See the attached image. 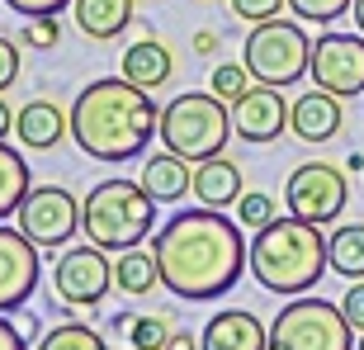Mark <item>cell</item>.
Here are the masks:
<instances>
[{
	"label": "cell",
	"mask_w": 364,
	"mask_h": 350,
	"mask_svg": "<svg viewBox=\"0 0 364 350\" xmlns=\"http://www.w3.org/2000/svg\"><path fill=\"white\" fill-rule=\"evenodd\" d=\"M151 256L161 284L185 303H213L232 294L246 270L242 223L223 218V208H180L151 232Z\"/></svg>",
	"instance_id": "cell-1"
},
{
	"label": "cell",
	"mask_w": 364,
	"mask_h": 350,
	"mask_svg": "<svg viewBox=\"0 0 364 350\" xmlns=\"http://www.w3.org/2000/svg\"><path fill=\"white\" fill-rule=\"evenodd\" d=\"M161 109L128 76H100L71 100V142L95 161H133L156 137Z\"/></svg>",
	"instance_id": "cell-2"
},
{
	"label": "cell",
	"mask_w": 364,
	"mask_h": 350,
	"mask_svg": "<svg viewBox=\"0 0 364 350\" xmlns=\"http://www.w3.org/2000/svg\"><path fill=\"white\" fill-rule=\"evenodd\" d=\"M251 275H256L260 289L284 298L312 294L317 280L326 275V232L317 223H303V218H274L270 228L251 232Z\"/></svg>",
	"instance_id": "cell-3"
},
{
	"label": "cell",
	"mask_w": 364,
	"mask_h": 350,
	"mask_svg": "<svg viewBox=\"0 0 364 350\" xmlns=\"http://www.w3.org/2000/svg\"><path fill=\"white\" fill-rule=\"evenodd\" d=\"M81 232L100 251H133L156 232V199L142 180H100L81 199Z\"/></svg>",
	"instance_id": "cell-4"
},
{
	"label": "cell",
	"mask_w": 364,
	"mask_h": 350,
	"mask_svg": "<svg viewBox=\"0 0 364 350\" xmlns=\"http://www.w3.org/2000/svg\"><path fill=\"white\" fill-rule=\"evenodd\" d=\"M156 137H161L166 152H176V157L199 166L208 157H223V147L232 137V109L213 90H185L161 109Z\"/></svg>",
	"instance_id": "cell-5"
},
{
	"label": "cell",
	"mask_w": 364,
	"mask_h": 350,
	"mask_svg": "<svg viewBox=\"0 0 364 350\" xmlns=\"http://www.w3.org/2000/svg\"><path fill=\"white\" fill-rule=\"evenodd\" d=\"M242 62L251 71V81L256 85H294L308 76L312 67V38L294 19H270V24H251V38L242 43Z\"/></svg>",
	"instance_id": "cell-6"
},
{
	"label": "cell",
	"mask_w": 364,
	"mask_h": 350,
	"mask_svg": "<svg viewBox=\"0 0 364 350\" xmlns=\"http://www.w3.org/2000/svg\"><path fill=\"white\" fill-rule=\"evenodd\" d=\"M270 350H355V327L346 322L341 303L298 294L274 312Z\"/></svg>",
	"instance_id": "cell-7"
},
{
	"label": "cell",
	"mask_w": 364,
	"mask_h": 350,
	"mask_svg": "<svg viewBox=\"0 0 364 350\" xmlns=\"http://www.w3.org/2000/svg\"><path fill=\"white\" fill-rule=\"evenodd\" d=\"M14 228L38 251H62L81 232V203L62 185H33L19 203V213H14Z\"/></svg>",
	"instance_id": "cell-8"
},
{
	"label": "cell",
	"mask_w": 364,
	"mask_h": 350,
	"mask_svg": "<svg viewBox=\"0 0 364 350\" xmlns=\"http://www.w3.org/2000/svg\"><path fill=\"white\" fill-rule=\"evenodd\" d=\"M284 199H289V213L303 218V223H336L346 213V199H350V185H346V171L331 161H303L298 171H289V185H284Z\"/></svg>",
	"instance_id": "cell-9"
},
{
	"label": "cell",
	"mask_w": 364,
	"mask_h": 350,
	"mask_svg": "<svg viewBox=\"0 0 364 350\" xmlns=\"http://www.w3.org/2000/svg\"><path fill=\"white\" fill-rule=\"evenodd\" d=\"M308 76L317 81V90H331L341 100L364 95V33H322V38H312Z\"/></svg>",
	"instance_id": "cell-10"
},
{
	"label": "cell",
	"mask_w": 364,
	"mask_h": 350,
	"mask_svg": "<svg viewBox=\"0 0 364 350\" xmlns=\"http://www.w3.org/2000/svg\"><path fill=\"white\" fill-rule=\"evenodd\" d=\"M53 289L67 308H95L105 303V294L114 289V265L100 246H71V251H57L53 265Z\"/></svg>",
	"instance_id": "cell-11"
},
{
	"label": "cell",
	"mask_w": 364,
	"mask_h": 350,
	"mask_svg": "<svg viewBox=\"0 0 364 350\" xmlns=\"http://www.w3.org/2000/svg\"><path fill=\"white\" fill-rule=\"evenodd\" d=\"M38 280H43L38 246L28 242L19 228L0 223V312L24 308L28 298L38 294Z\"/></svg>",
	"instance_id": "cell-12"
},
{
	"label": "cell",
	"mask_w": 364,
	"mask_h": 350,
	"mask_svg": "<svg viewBox=\"0 0 364 350\" xmlns=\"http://www.w3.org/2000/svg\"><path fill=\"white\" fill-rule=\"evenodd\" d=\"M289 128V105L274 85H251V90L232 105V133L251 142V147H265L274 137H284Z\"/></svg>",
	"instance_id": "cell-13"
},
{
	"label": "cell",
	"mask_w": 364,
	"mask_h": 350,
	"mask_svg": "<svg viewBox=\"0 0 364 350\" xmlns=\"http://www.w3.org/2000/svg\"><path fill=\"white\" fill-rule=\"evenodd\" d=\"M203 350H270V327L251 308H223L199 332Z\"/></svg>",
	"instance_id": "cell-14"
},
{
	"label": "cell",
	"mask_w": 364,
	"mask_h": 350,
	"mask_svg": "<svg viewBox=\"0 0 364 350\" xmlns=\"http://www.w3.org/2000/svg\"><path fill=\"white\" fill-rule=\"evenodd\" d=\"M346 123V109H341V95L331 90H308L289 105V133L298 142H331Z\"/></svg>",
	"instance_id": "cell-15"
},
{
	"label": "cell",
	"mask_w": 364,
	"mask_h": 350,
	"mask_svg": "<svg viewBox=\"0 0 364 350\" xmlns=\"http://www.w3.org/2000/svg\"><path fill=\"white\" fill-rule=\"evenodd\" d=\"M67 133H71V109L53 105V100H28L24 109H14V137L28 152H53Z\"/></svg>",
	"instance_id": "cell-16"
},
{
	"label": "cell",
	"mask_w": 364,
	"mask_h": 350,
	"mask_svg": "<svg viewBox=\"0 0 364 350\" xmlns=\"http://www.w3.org/2000/svg\"><path fill=\"white\" fill-rule=\"evenodd\" d=\"M189 194L203 203V208H237V199L246 194L242 185V166L223 161V157H208V161L194 166V185Z\"/></svg>",
	"instance_id": "cell-17"
},
{
	"label": "cell",
	"mask_w": 364,
	"mask_h": 350,
	"mask_svg": "<svg viewBox=\"0 0 364 350\" xmlns=\"http://www.w3.org/2000/svg\"><path fill=\"white\" fill-rule=\"evenodd\" d=\"M76 14V28L95 43H114L133 28V14H137V0H76L71 5Z\"/></svg>",
	"instance_id": "cell-18"
},
{
	"label": "cell",
	"mask_w": 364,
	"mask_h": 350,
	"mask_svg": "<svg viewBox=\"0 0 364 350\" xmlns=\"http://www.w3.org/2000/svg\"><path fill=\"white\" fill-rule=\"evenodd\" d=\"M119 71H123L133 85H142V90H156V85H166L171 76H176V53H171L161 38L128 43V48H123Z\"/></svg>",
	"instance_id": "cell-19"
},
{
	"label": "cell",
	"mask_w": 364,
	"mask_h": 350,
	"mask_svg": "<svg viewBox=\"0 0 364 350\" xmlns=\"http://www.w3.org/2000/svg\"><path fill=\"white\" fill-rule=\"evenodd\" d=\"M189 185H194V161H185L176 152H161V157H147L142 161V189L156 203L189 199Z\"/></svg>",
	"instance_id": "cell-20"
},
{
	"label": "cell",
	"mask_w": 364,
	"mask_h": 350,
	"mask_svg": "<svg viewBox=\"0 0 364 350\" xmlns=\"http://www.w3.org/2000/svg\"><path fill=\"white\" fill-rule=\"evenodd\" d=\"M326 265L341 280H364V223H341L326 237Z\"/></svg>",
	"instance_id": "cell-21"
},
{
	"label": "cell",
	"mask_w": 364,
	"mask_h": 350,
	"mask_svg": "<svg viewBox=\"0 0 364 350\" xmlns=\"http://www.w3.org/2000/svg\"><path fill=\"white\" fill-rule=\"evenodd\" d=\"M156 284H161V270H156L151 251H142V246L119 251V260H114V289H123L128 298H147Z\"/></svg>",
	"instance_id": "cell-22"
},
{
	"label": "cell",
	"mask_w": 364,
	"mask_h": 350,
	"mask_svg": "<svg viewBox=\"0 0 364 350\" xmlns=\"http://www.w3.org/2000/svg\"><path fill=\"white\" fill-rule=\"evenodd\" d=\"M33 189V175H28L24 152H14L10 142H0V223L19 213L24 194Z\"/></svg>",
	"instance_id": "cell-23"
},
{
	"label": "cell",
	"mask_w": 364,
	"mask_h": 350,
	"mask_svg": "<svg viewBox=\"0 0 364 350\" xmlns=\"http://www.w3.org/2000/svg\"><path fill=\"white\" fill-rule=\"evenodd\" d=\"M38 350H109V346H105V336H100L95 327L62 322V327H53V332H43Z\"/></svg>",
	"instance_id": "cell-24"
},
{
	"label": "cell",
	"mask_w": 364,
	"mask_h": 350,
	"mask_svg": "<svg viewBox=\"0 0 364 350\" xmlns=\"http://www.w3.org/2000/svg\"><path fill=\"white\" fill-rule=\"evenodd\" d=\"M119 332H128L133 350H166V341H171V322L166 317H133V312H123Z\"/></svg>",
	"instance_id": "cell-25"
},
{
	"label": "cell",
	"mask_w": 364,
	"mask_h": 350,
	"mask_svg": "<svg viewBox=\"0 0 364 350\" xmlns=\"http://www.w3.org/2000/svg\"><path fill=\"white\" fill-rule=\"evenodd\" d=\"M251 71H246V62H218L213 67V76H208V90L218 95V100H223V105H237V100H242L246 90H251Z\"/></svg>",
	"instance_id": "cell-26"
},
{
	"label": "cell",
	"mask_w": 364,
	"mask_h": 350,
	"mask_svg": "<svg viewBox=\"0 0 364 350\" xmlns=\"http://www.w3.org/2000/svg\"><path fill=\"white\" fill-rule=\"evenodd\" d=\"M274 218H279V208H274L270 194H242L237 199V223H242V232H260V228H270Z\"/></svg>",
	"instance_id": "cell-27"
},
{
	"label": "cell",
	"mask_w": 364,
	"mask_h": 350,
	"mask_svg": "<svg viewBox=\"0 0 364 350\" xmlns=\"http://www.w3.org/2000/svg\"><path fill=\"white\" fill-rule=\"evenodd\" d=\"M355 0H289V10L298 14V19H308V24H336L341 14H350Z\"/></svg>",
	"instance_id": "cell-28"
},
{
	"label": "cell",
	"mask_w": 364,
	"mask_h": 350,
	"mask_svg": "<svg viewBox=\"0 0 364 350\" xmlns=\"http://www.w3.org/2000/svg\"><path fill=\"white\" fill-rule=\"evenodd\" d=\"M228 5L242 24H270V19H279L289 10V0H228Z\"/></svg>",
	"instance_id": "cell-29"
},
{
	"label": "cell",
	"mask_w": 364,
	"mask_h": 350,
	"mask_svg": "<svg viewBox=\"0 0 364 350\" xmlns=\"http://www.w3.org/2000/svg\"><path fill=\"white\" fill-rule=\"evenodd\" d=\"M24 43H28V48H57V43H62V24H57V14L24 19Z\"/></svg>",
	"instance_id": "cell-30"
},
{
	"label": "cell",
	"mask_w": 364,
	"mask_h": 350,
	"mask_svg": "<svg viewBox=\"0 0 364 350\" xmlns=\"http://www.w3.org/2000/svg\"><path fill=\"white\" fill-rule=\"evenodd\" d=\"M19 81V43L10 33H0V95Z\"/></svg>",
	"instance_id": "cell-31"
},
{
	"label": "cell",
	"mask_w": 364,
	"mask_h": 350,
	"mask_svg": "<svg viewBox=\"0 0 364 350\" xmlns=\"http://www.w3.org/2000/svg\"><path fill=\"white\" fill-rule=\"evenodd\" d=\"M19 19H43V14H62L67 5H76V0H5Z\"/></svg>",
	"instance_id": "cell-32"
},
{
	"label": "cell",
	"mask_w": 364,
	"mask_h": 350,
	"mask_svg": "<svg viewBox=\"0 0 364 350\" xmlns=\"http://www.w3.org/2000/svg\"><path fill=\"white\" fill-rule=\"evenodd\" d=\"M341 312H346V322L364 336V280H350V289L341 298Z\"/></svg>",
	"instance_id": "cell-33"
},
{
	"label": "cell",
	"mask_w": 364,
	"mask_h": 350,
	"mask_svg": "<svg viewBox=\"0 0 364 350\" xmlns=\"http://www.w3.org/2000/svg\"><path fill=\"white\" fill-rule=\"evenodd\" d=\"M0 350H28V336L5 317V312H0Z\"/></svg>",
	"instance_id": "cell-34"
},
{
	"label": "cell",
	"mask_w": 364,
	"mask_h": 350,
	"mask_svg": "<svg viewBox=\"0 0 364 350\" xmlns=\"http://www.w3.org/2000/svg\"><path fill=\"white\" fill-rule=\"evenodd\" d=\"M218 48H223V43H218L213 28H199V33H194V53H199V57H213Z\"/></svg>",
	"instance_id": "cell-35"
},
{
	"label": "cell",
	"mask_w": 364,
	"mask_h": 350,
	"mask_svg": "<svg viewBox=\"0 0 364 350\" xmlns=\"http://www.w3.org/2000/svg\"><path fill=\"white\" fill-rule=\"evenodd\" d=\"M166 350H203V346H199V336H194V332H171Z\"/></svg>",
	"instance_id": "cell-36"
},
{
	"label": "cell",
	"mask_w": 364,
	"mask_h": 350,
	"mask_svg": "<svg viewBox=\"0 0 364 350\" xmlns=\"http://www.w3.org/2000/svg\"><path fill=\"white\" fill-rule=\"evenodd\" d=\"M10 133H14V109L5 105V95H0V142H5Z\"/></svg>",
	"instance_id": "cell-37"
},
{
	"label": "cell",
	"mask_w": 364,
	"mask_h": 350,
	"mask_svg": "<svg viewBox=\"0 0 364 350\" xmlns=\"http://www.w3.org/2000/svg\"><path fill=\"white\" fill-rule=\"evenodd\" d=\"M350 19H355V28L364 33V0H355V5H350Z\"/></svg>",
	"instance_id": "cell-38"
},
{
	"label": "cell",
	"mask_w": 364,
	"mask_h": 350,
	"mask_svg": "<svg viewBox=\"0 0 364 350\" xmlns=\"http://www.w3.org/2000/svg\"><path fill=\"white\" fill-rule=\"evenodd\" d=\"M346 171H360V175H364V152H355L350 161H346Z\"/></svg>",
	"instance_id": "cell-39"
},
{
	"label": "cell",
	"mask_w": 364,
	"mask_h": 350,
	"mask_svg": "<svg viewBox=\"0 0 364 350\" xmlns=\"http://www.w3.org/2000/svg\"><path fill=\"white\" fill-rule=\"evenodd\" d=\"M355 350H364V336H360V341H355Z\"/></svg>",
	"instance_id": "cell-40"
}]
</instances>
